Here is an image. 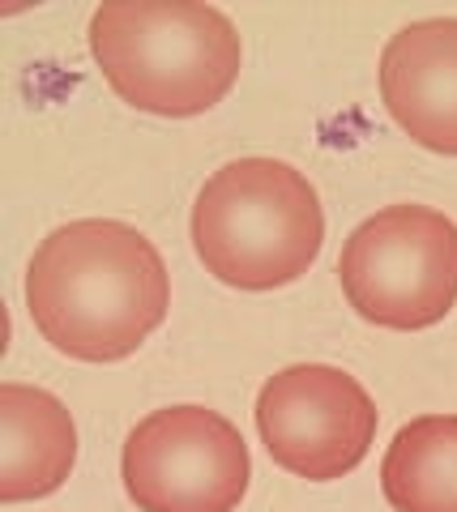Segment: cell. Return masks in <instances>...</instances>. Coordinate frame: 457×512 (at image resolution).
Returning <instances> with one entry per match:
<instances>
[{"label": "cell", "mask_w": 457, "mask_h": 512, "mask_svg": "<svg viewBox=\"0 0 457 512\" xmlns=\"http://www.w3.org/2000/svg\"><path fill=\"white\" fill-rule=\"evenodd\" d=\"M77 466L69 406L35 384H0V504L43 500Z\"/></svg>", "instance_id": "8"}, {"label": "cell", "mask_w": 457, "mask_h": 512, "mask_svg": "<svg viewBox=\"0 0 457 512\" xmlns=\"http://www.w3.org/2000/svg\"><path fill=\"white\" fill-rule=\"evenodd\" d=\"M338 282L368 325H440L457 303V222L432 205H385L346 235Z\"/></svg>", "instance_id": "4"}, {"label": "cell", "mask_w": 457, "mask_h": 512, "mask_svg": "<svg viewBox=\"0 0 457 512\" xmlns=\"http://www.w3.org/2000/svg\"><path fill=\"white\" fill-rule=\"evenodd\" d=\"M26 308L60 355L120 363L167 320L171 278L159 248L137 227L77 218L30 256Z\"/></svg>", "instance_id": "1"}, {"label": "cell", "mask_w": 457, "mask_h": 512, "mask_svg": "<svg viewBox=\"0 0 457 512\" xmlns=\"http://www.w3.org/2000/svg\"><path fill=\"white\" fill-rule=\"evenodd\" d=\"M124 491L141 512H235L252 483L240 427L206 406L146 414L120 453Z\"/></svg>", "instance_id": "5"}, {"label": "cell", "mask_w": 457, "mask_h": 512, "mask_svg": "<svg viewBox=\"0 0 457 512\" xmlns=\"http://www.w3.org/2000/svg\"><path fill=\"white\" fill-rule=\"evenodd\" d=\"M381 99L415 146L457 158V18L411 22L385 43Z\"/></svg>", "instance_id": "7"}, {"label": "cell", "mask_w": 457, "mask_h": 512, "mask_svg": "<svg viewBox=\"0 0 457 512\" xmlns=\"http://www.w3.org/2000/svg\"><path fill=\"white\" fill-rule=\"evenodd\" d=\"M393 512H457V414H423L398 427L381 461Z\"/></svg>", "instance_id": "9"}, {"label": "cell", "mask_w": 457, "mask_h": 512, "mask_svg": "<svg viewBox=\"0 0 457 512\" xmlns=\"http://www.w3.org/2000/svg\"><path fill=\"white\" fill-rule=\"evenodd\" d=\"M376 406L342 367L295 363L257 393V436L265 453L295 478L334 483L368 457L376 440Z\"/></svg>", "instance_id": "6"}, {"label": "cell", "mask_w": 457, "mask_h": 512, "mask_svg": "<svg viewBox=\"0 0 457 512\" xmlns=\"http://www.w3.org/2000/svg\"><path fill=\"white\" fill-rule=\"evenodd\" d=\"M86 35L107 86L163 120L206 116L244 69L235 22L197 0H107L90 13Z\"/></svg>", "instance_id": "2"}, {"label": "cell", "mask_w": 457, "mask_h": 512, "mask_svg": "<svg viewBox=\"0 0 457 512\" xmlns=\"http://www.w3.org/2000/svg\"><path fill=\"white\" fill-rule=\"evenodd\" d=\"M193 252L223 286L278 291L317 265L325 210L304 171L278 158H235L193 201Z\"/></svg>", "instance_id": "3"}]
</instances>
